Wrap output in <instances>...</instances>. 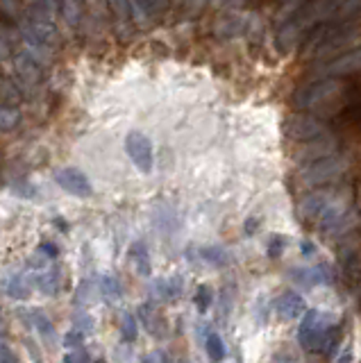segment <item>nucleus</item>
Wrapping results in <instances>:
<instances>
[{
	"mask_svg": "<svg viewBox=\"0 0 361 363\" xmlns=\"http://www.w3.org/2000/svg\"><path fill=\"white\" fill-rule=\"evenodd\" d=\"M343 168H345L343 159L330 155V157L316 159L311 164H304L300 170V179L307 186H325V184H332V182L343 173Z\"/></svg>",
	"mask_w": 361,
	"mask_h": 363,
	"instance_id": "obj_3",
	"label": "nucleus"
},
{
	"mask_svg": "<svg viewBox=\"0 0 361 363\" xmlns=\"http://www.w3.org/2000/svg\"><path fill=\"white\" fill-rule=\"evenodd\" d=\"M18 123V111L16 107H3V130H12Z\"/></svg>",
	"mask_w": 361,
	"mask_h": 363,
	"instance_id": "obj_23",
	"label": "nucleus"
},
{
	"mask_svg": "<svg viewBox=\"0 0 361 363\" xmlns=\"http://www.w3.org/2000/svg\"><path fill=\"white\" fill-rule=\"evenodd\" d=\"M94 363H103V361H94Z\"/></svg>",
	"mask_w": 361,
	"mask_h": 363,
	"instance_id": "obj_29",
	"label": "nucleus"
},
{
	"mask_svg": "<svg viewBox=\"0 0 361 363\" xmlns=\"http://www.w3.org/2000/svg\"><path fill=\"white\" fill-rule=\"evenodd\" d=\"M141 363H168V359H166V354L164 352H155V354H150V357H145Z\"/></svg>",
	"mask_w": 361,
	"mask_h": 363,
	"instance_id": "obj_25",
	"label": "nucleus"
},
{
	"mask_svg": "<svg viewBox=\"0 0 361 363\" xmlns=\"http://www.w3.org/2000/svg\"><path fill=\"white\" fill-rule=\"evenodd\" d=\"M300 250H302V255H313V252H316L313 243H309V241H304V243L300 245Z\"/></svg>",
	"mask_w": 361,
	"mask_h": 363,
	"instance_id": "obj_28",
	"label": "nucleus"
},
{
	"mask_svg": "<svg viewBox=\"0 0 361 363\" xmlns=\"http://www.w3.org/2000/svg\"><path fill=\"white\" fill-rule=\"evenodd\" d=\"M130 259L134 261V266H137V272L139 275H150V259H148V247H145L143 241H137L132 243L130 247Z\"/></svg>",
	"mask_w": 361,
	"mask_h": 363,
	"instance_id": "obj_10",
	"label": "nucleus"
},
{
	"mask_svg": "<svg viewBox=\"0 0 361 363\" xmlns=\"http://www.w3.org/2000/svg\"><path fill=\"white\" fill-rule=\"evenodd\" d=\"M287 134L293 141H318L323 136L330 134L327 130V123L313 113H298V116H291L287 121Z\"/></svg>",
	"mask_w": 361,
	"mask_h": 363,
	"instance_id": "obj_4",
	"label": "nucleus"
},
{
	"mask_svg": "<svg viewBox=\"0 0 361 363\" xmlns=\"http://www.w3.org/2000/svg\"><path fill=\"white\" fill-rule=\"evenodd\" d=\"M205 350H207V357L211 363H221L225 359V354H228V350H225V343H223V338L221 334L216 332H209L205 336Z\"/></svg>",
	"mask_w": 361,
	"mask_h": 363,
	"instance_id": "obj_11",
	"label": "nucleus"
},
{
	"mask_svg": "<svg viewBox=\"0 0 361 363\" xmlns=\"http://www.w3.org/2000/svg\"><path fill=\"white\" fill-rule=\"evenodd\" d=\"M284 247H287V236H282V234H273L268 238V247H266V252L270 259H279L282 252H284Z\"/></svg>",
	"mask_w": 361,
	"mask_h": 363,
	"instance_id": "obj_20",
	"label": "nucleus"
},
{
	"mask_svg": "<svg viewBox=\"0 0 361 363\" xmlns=\"http://www.w3.org/2000/svg\"><path fill=\"white\" fill-rule=\"evenodd\" d=\"M7 295L9 298H18V300H26L30 298V284L23 275H14L7 284Z\"/></svg>",
	"mask_w": 361,
	"mask_h": 363,
	"instance_id": "obj_12",
	"label": "nucleus"
},
{
	"mask_svg": "<svg viewBox=\"0 0 361 363\" xmlns=\"http://www.w3.org/2000/svg\"><path fill=\"white\" fill-rule=\"evenodd\" d=\"M41 250H43V252H48L50 259H52V257H57V247L50 245V243H41Z\"/></svg>",
	"mask_w": 361,
	"mask_h": 363,
	"instance_id": "obj_27",
	"label": "nucleus"
},
{
	"mask_svg": "<svg viewBox=\"0 0 361 363\" xmlns=\"http://www.w3.org/2000/svg\"><path fill=\"white\" fill-rule=\"evenodd\" d=\"M126 150L130 155V159L134 162L141 173L148 175L155 164V152H152V143L143 132H130L126 136Z\"/></svg>",
	"mask_w": 361,
	"mask_h": 363,
	"instance_id": "obj_6",
	"label": "nucleus"
},
{
	"mask_svg": "<svg viewBox=\"0 0 361 363\" xmlns=\"http://www.w3.org/2000/svg\"><path fill=\"white\" fill-rule=\"evenodd\" d=\"M341 338H343L341 327H338V325H332V329L327 332V338H325V343H323V354H325V357H332L334 352L338 350V345H341Z\"/></svg>",
	"mask_w": 361,
	"mask_h": 363,
	"instance_id": "obj_14",
	"label": "nucleus"
},
{
	"mask_svg": "<svg viewBox=\"0 0 361 363\" xmlns=\"http://www.w3.org/2000/svg\"><path fill=\"white\" fill-rule=\"evenodd\" d=\"M334 318L327 313V311H321V309H307V313L302 315V323H300V329H298V343L302 350L311 352H323V343L327 338V332L332 329Z\"/></svg>",
	"mask_w": 361,
	"mask_h": 363,
	"instance_id": "obj_1",
	"label": "nucleus"
},
{
	"mask_svg": "<svg viewBox=\"0 0 361 363\" xmlns=\"http://www.w3.org/2000/svg\"><path fill=\"white\" fill-rule=\"evenodd\" d=\"M3 363H21V361L12 354V350H9L7 345H3Z\"/></svg>",
	"mask_w": 361,
	"mask_h": 363,
	"instance_id": "obj_26",
	"label": "nucleus"
},
{
	"mask_svg": "<svg viewBox=\"0 0 361 363\" xmlns=\"http://www.w3.org/2000/svg\"><path fill=\"white\" fill-rule=\"evenodd\" d=\"M196 306H198V311L200 313H207V309L211 306L213 302V295H211V289L207 286V284H200V286L196 289V298H194Z\"/></svg>",
	"mask_w": 361,
	"mask_h": 363,
	"instance_id": "obj_18",
	"label": "nucleus"
},
{
	"mask_svg": "<svg viewBox=\"0 0 361 363\" xmlns=\"http://www.w3.org/2000/svg\"><path fill=\"white\" fill-rule=\"evenodd\" d=\"M35 284H37V289L41 293H46V295H57L60 293V277H57V272H52V270H48L46 275H39Z\"/></svg>",
	"mask_w": 361,
	"mask_h": 363,
	"instance_id": "obj_13",
	"label": "nucleus"
},
{
	"mask_svg": "<svg viewBox=\"0 0 361 363\" xmlns=\"http://www.w3.org/2000/svg\"><path fill=\"white\" fill-rule=\"evenodd\" d=\"M121 336L123 340H128V343H134L139 336V327H137V320H134L132 313H126L123 315V323H121Z\"/></svg>",
	"mask_w": 361,
	"mask_h": 363,
	"instance_id": "obj_17",
	"label": "nucleus"
},
{
	"mask_svg": "<svg viewBox=\"0 0 361 363\" xmlns=\"http://www.w3.org/2000/svg\"><path fill=\"white\" fill-rule=\"evenodd\" d=\"M275 311L282 320H296V318L307 313V304H304L302 295L287 291V293H282L279 300L275 302Z\"/></svg>",
	"mask_w": 361,
	"mask_h": 363,
	"instance_id": "obj_9",
	"label": "nucleus"
},
{
	"mask_svg": "<svg viewBox=\"0 0 361 363\" xmlns=\"http://www.w3.org/2000/svg\"><path fill=\"white\" fill-rule=\"evenodd\" d=\"M100 289H103L105 298L109 302H116L121 298V286H118V281L111 277V275H105L103 279H100Z\"/></svg>",
	"mask_w": 361,
	"mask_h": 363,
	"instance_id": "obj_19",
	"label": "nucleus"
},
{
	"mask_svg": "<svg viewBox=\"0 0 361 363\" xmlns=\"http://www.w3.org/2000/svg\"><path fill=\"white\" fill-rule=\"evenodd\" d=\"M28 313H30V323L35 325L41 334H46V336L52 334V325H50V320L41 311H28Z\"/></svg>",
	"mask_w": 361,
	"mask_h": 363,
	"instance_id": "obj_21",
	"label": "nucleus"
},
{
	"mask_svg": "<svg viewBox=\"0 0 361 363\" xmlns=\"http://www.w3.org/2000/svg\"><path fill=\"white\" fill-rule=\"evenodd\" d=\"M64 363H94L84 350H69L64 354Z\"/></svg>",
	"mask_w": 361,
	"mask_h": 363,
	"instance_id": "obj_22",
	"label": "nucleus"
},
{
	"mask_svg": "<svg viewBox=\"0 0 361 363\" xmlns=\"http://www.w3.org/2000/svg\"><path fill=\"white\" fill-rule=\"evenodd\" d=\"M157 291H160L166 300H175L179 293H182V279L179 277H173V279H164L157 284Z\"/></svg>",
	"mask_w": 361,
	"mask_h": 363,
	"instance_id": "obj_15",
	"label": "nucleus"
},
{
	"mask_svg": "<svg viewBox=\"0 0 361 363\" xmlns=\"http://www.w3.org/2000/svg\"><path fill=\"white\" fill-rule=\"evenodd\" d=\"M82 343H84V338H82V334H77V332H69L64 338L66 350H82Z\"/></svg>",
	"mask_w": 361,
	"mask_h": 363,
	"instance_id": "obj_24",
	"label": "nucleus"
},
{
	"mask_svg": "<svg viewBox=\"0 0 361 363\" xmlns=\"http://www.w3.org/2000/svg\"><path fill=\"white\" fill-rule=\"evenodd\" d=\"M202 257L207 259V264H211V266H228L230 264V255L225 252L223 247H205L202 250Z\"/></svg>",
	"mask_w": 361,
	"mask_h": 363,
	"instance_id": "obj_16",
	"label": "nucleus"
},
{
	"mask_svg": "<svg viewBox=\"0 0 361 363\" xmlns=\"http://www.w3.org/2000/svg\"><path fill=\"white\" fill-rule=\"evenodd\" d=\"M361 71V48H350L341 55H336L334 60L321 62L316 73L321 77H341V75H352Z\"/></svg>",
	"mask_w": 361,
	"mask_h": 363,
	"instance_id": "obj_5",
	"label": "nucleus"
},
{
	"mask_svg": "<svg viewBox=\"0 0 361 363\" xmlns=\"http://www.w3.org/2000/svg\"><path fill=\"white\" fill-rule=\"evenodd\" d=\"M55 182H57L66 193H71V196H75V198H89L94 193L91 182H89V177L82 173L80 168L57 170V173H55Z\"/></svg>",
	"mask_w": 361,
	"mask_h": 363,
	"instance_id": "obj_7",
	"label": "nucleus"
},
{
	"mask_svg": "<svg viewBox=\"0 0 361 363\" xmlns=\"http://www.w3.org/2000/svg\"><path fill=\"white\" fill-rule=\"evenodd\" d=\"M341 207H343V202H341V198H338V193L327 186V189H321V191H316V193H311V196L304 198L300 204V213H302L304 220H311V223L321 225L327 216L336 209H341Z\"/></svg>",
	"mask_w": 361,
	"mask_h": 363,
	"instance_id": "obj_2",
	"label": "nucleus"
},
{
	"mask_svg": "<svg viewBox=\"0 0 361 363\" xmlns=\"http://www.w3.org/2000/svg\"><path fill=\"white\" fill-rule=\"evenodd\" d=\"M293 281H298L300 286H318V284H330L332 281V268L327 264H316L311 268H293L291 270Z\"/></svg>",
	"mask_w": 361,
	"mask_h": 363,
	"instance_id": "obj_8",
	"label": "nucleus"
}]
</instances>
